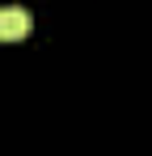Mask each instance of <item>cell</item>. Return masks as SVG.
<instances>
[{
    "mask_svg": "<svg viewBox=\"0 0 152 156\" xmlns=\"http://www.w3.org/2000/svg\"><path fill=\"white\" fill-rule=\"evenodd\" d=\"M30 13H25L21 4H9V9H0V38L4 42H21L25 34H30Z\"/></svg>",
    "mask_w": 152,
    "mask_h": 156,
    "instance_id": "obj_1",
    "label": "cell"
}]
</instances>
